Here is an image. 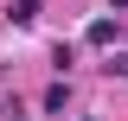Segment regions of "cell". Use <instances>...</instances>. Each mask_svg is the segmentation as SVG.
Segmentation results:
<instances>
[{"instance_id":"obj_1","label":"cell","mask_w":128,"mask_h":121,"mask_svg":"<svg viewBox=\"0 0 128 121\" xmlns=\"http://www.w3.org/2000/svg\"><path fill=\"white\" fill-rule=\"evenodd\" d=\"M6 19H13V26H32V19H38V0H13Z\"/></svg>"},{"instance_id":"obj_3","label":"cell","mask_w":128,"mask_h":121,"mask_svg":"<svg viewBox=\"0 0 128 121\" xmlns=\"http://www.w3.org/2000/svg\"><path fill=\"white\" fill-rule=\"evenodd\" d=\"M90 45H115V19H96L90 26Z\"/></svg>"},{"instance_id":"obj_2","label":"cell","mask_w":128,"mask_h":121,"mask_svg":"<svg viewBox=\"0 0 128 121\" xmlns=\"http://www.w3.org/2000/svg\"><path fill=\"white\" fill-rule=\"evenodd\" d=\"M64 108H70V89H64V83H51V89H45V115H64Z\"/></svg>"}]
</instances>
